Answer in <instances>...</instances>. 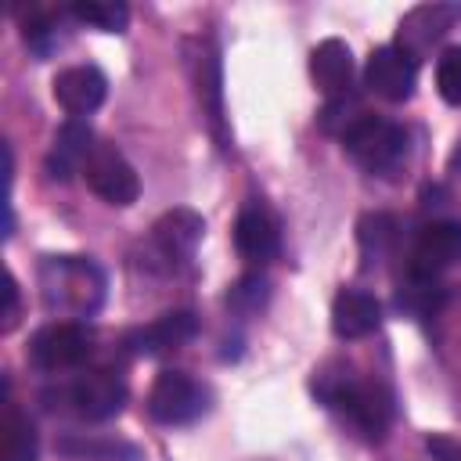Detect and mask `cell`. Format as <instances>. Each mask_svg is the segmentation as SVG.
<instances>
[{"instance_id":"obj_16","label":"cell","mask_w":461,"mask_h":461,"mask_svg":"<svg viewBox=\"0 0 461 461\" xmlns=\"http://www.w3.org/2000/svg\"><path fill=\"white\" fill-rule=\"evenodd\" d=\"M94 130L83 122V119H68L58 133H54V144L47 151V176L50 180H68L76 173H83L90 151H94Z\"/></svg>"},{"instance_id":"obj_13","label":"cell","mask_w":461,"mask_h":461,"mask_svg":"<svg viewBox=\"0 0 461 461\" xmlns=\"http://www.w3.org/2000/svg\"><path fill=\"white\" fill-rule=\"evenodd\" d=\"M194 335H198V317L191 310H169V313H158L151 324L133 328L126 335V349L137 357H158L166 349H180Z\"/></svg>"},{"instance_id":"obj_6","label":"cell","mask_w":461,"mask_h":461,"mask_svg":"<svg viewBox=\"0 0 461 461\" xmlns=\"http://www.w3.org/2000/svg\"><path fill=\"white\" fill-rule=\"evenodd\" d=\"M94 349V339L83 324L76 321H54L43 324L32 339H29V360L40 371H68L79 367Z\"/></svg>"},{"instance_id":"obj_10","label":"cell","mask_w":461,"mask_h":461,"mask_svg":"<svg viewBox=\"0 0 461 461\" xmlns=\"http://www.w3.org/2000/svg\"><path fill=\"white\" fill-rule=\"evenodd\" d=\"M461 263V223L457 220H432L418 230L411 245V277H439L443 270Z\"/></svg>"},{"instance_id":"obj_27","label":"cell","mask_w":461,"mask_h":461,"mask_svg":"<svg viewBox=\"0 0 461 461\" xmlns=\"http://www.w3.org/2000/svg\"><path fill=\"white\" fill-rule=\"evenodd\" d=\"M425 450L432 461H461V436H447V432H436L425 439Z\"/></svg>"},{"instance_id":"obj_25","label":"cell","mask_w":461,"mask_h":461,"mask_svg":"<svg viewBox=\"0 0 461 461\" xmlns=\"http://www.w3.org/2000/svg\"><path fill=\"white\" fill-rule=\"evenodd\" d=\"M267 295H270V285H267V277L263 274H245V277H238L234 285H230V292H227V306L234 310V313H256L263 303H267Z\"/></svg>"},{"instance_id":"obj_17","label":"cell","mask_w":461,"mask_h":461,"mask_svg":"<svg viewBox=\"0 0 461 461\" xmlns=\"http://www.w3.org/2000/svg\"><path fill=\"white\" fill-rule=\"evenodd\" d=\"M382 324V306L371 292L342 288L331 303V331L339 339H364Z\"/></svg>"},{"instance_id":"obj_21","label":"cell","mask_w":461,"mask_h":461,"mask_svg":"<svg viewBox=\"0 0 461 461\" xmlns=\"http://www.w3.org/2000/svg\"><path fill=\"white\" fill-rule=\"evenodd\" d=\"M393 238H396V220L389 212H367V216H360V223H357V245H360L364 267H375L378 259H385L389 249H393Z\"/></svg>"},{"instance_id":"obj_15","label":"cell","mask_w":461,"mask_h":461,"mask_svg":"<svg viewBox=\"0 0 461 461\" xmlns=\"http://www.w3.org/2000/svg\"><path fill=\"white\" fill-rule=\"evenodd\" d=\"M104 97H108V79L97 65H72V68L54 76V101L72 119L97 112L104 104Z\"/></svg>"},{"instance_id":"obj_19","label":"cell","mask_w":461,"mask_h":461,"mask_svg":"<svg viewBox=\"0 0 461 461\" xmlns=\"http://www.w3.org/2000/svg\"><path fill=\"white\" fill-rule=\"evenodd\" d=\"M58 450L65 457H86V461H144L137 443L115 436H61Z\"/></svg>"},{"instance_id":"obj_2","label":"cell","mask_w":461,"mask_h":461,"mask_svg":"<svg viewBox=\"0 0 461 461\" xmlns=\"http://www.w3.org/2000/svg\"><path fill=\"white\" fill-rule=\"evenodd\" d=\"M108 292L104 270L86 256H43L40 263V295L50 313L90 317L101 310Z\"/></svg>"},{"instance_id":"obj_12","label":"cell","mask_w":461,"mask_h":461,"mask_svg":"<svg viewBox=\"0 0 461 461\" xmlns=\"http://www.w3.org/2000/svg\"><path fill=\"white\" fill-rule=\"evenodd\" d=\"M234 249L245 263L267 267L281 249V230L274 212L263 202H249L234 220Z\"/></svg>"},{"instance_id":"obj_3","label":"cell","mask_w":461,"mask_h":461,"mask_svg":"<svg viewBox=\"0 0 461 461\" xmlns=\"http://www.w3.org/2000/svg\"><path fill=\"white\" fill-rule=\"evenodd\" d=\"M342 151L367 173H378V176H389L403 155H407V130L393 119H382V115H364L353 130H346L342 137Z\"/></svg>"},{"instance_id":"obj_8","label":"cell","mask_w":461,"mask_h":461,"mask_svg":"<svg viewBox=\"0 0 461 461\" xmlns=\"http://www.w3.org/2000/svg\"><path fill=\"white\" fill-rule=\"evenodd\" d=\"M198 50H187V65H191V79H194V97L202 104V115L216 137L220 148H227V130H223V68H220V54L212 40H194Z\"/></svg>"},{"instance_id":"obj_5","label":"cell","mask_w":461,"mask_h":461,"mask_svg":"<svg viewBox=\"0 0 461 461\" xmlns=\"http://www.w3.org/2000/svg\"><path fill=\"white\" fill-rule=\"evenodd\" d=\"M83 180L86 187L108 202V205H133L137 194H140V180H137V169L126 162V155L108 144V140H97L86 166H83Z\"/></svg>"},{"instance_id":"obj_28","label":"cell","mask_w":461,"mask_h":461,"mask_svg":"<svg viewBox=\"0 0 461 461\" xmlns=\"http://www.w3.org/2000/svg\"><path fill=\"white\" fill-rule=\"evenodd\" d=\"M18 306H22L18 281H14V274H7V310H4V331H11V328L18 324Z\"/></svg>"},{"instance_id":"obj_20","label":"cell","mask_w":461,"mask_h":461,"mask_svg":"<svg viewBox=\"0 0 461 461\" xmlns=\"http://www.w3.org/2000/svg\"><path fill=\"white\" fill-rule=\"evenodd\" d=\"M36 454H40V439L32 421L7 403L0 418V461H36Z\"/></svg>"},{"instance_id":"obj_24","label":"cell","mask_w":461,"mask_h":461,"mask_svg":"<svg viewBox=\"0 0 461 461\" xmlns=\"http://www.w3.org/2000/svg\"><path fill=\"white\" fill-rule=\"evenodd\" d=\"M364 115H367V112L360 108V101H357L353 94H339V97H331V101L321 108L317 122H321V130H324V133L342 137V133H346V130H353Z\"/></svg>"},{"instance_id":"obj_1","label":"cell","mask_w":461,"mask_h":461,"mask_svg":"<svg viewBox=\"0 0 461 461\" xmlns=\"http://www.w3.org/2000/svg\"><path fill=\"white\" fill-rule=\"evenodd\" d=\"M313 396L331 407V411H342L367 439H382L389 421H393V389L378 378H360L357 371L342 367V364H331V367H321L313 375Z\"/></svg>"},{"instance_id":"obj_14","label":"cell","mask_w":461,"mask_h":461,"mask_svg":"<svg viewBox=\"0 0 461 461\" xmlns=\"http://www.w3.org/2000/svg\"><path fill=\"white\" fill-rule=\"evenodd\" d=\"M205 234V220L194 212V209H169L155 220L151 227V245L155 252L173 267V263H187L198 249Z\"/></svg>"},{"instance_id":"obj_22","label":"cell","mask_w":461,"mask_h":461,"mask_svg":"<svg viewBox=\"0 0 461 461\" xmlns=\"http://www.w3.org/2000/svg\"><path fill=\"white\" fill-rule=\"evenodd\" d=\"M68 14L79 25H90L101 32H122L130 22V7L122 0H76L68 4Z\"/></svg>"},{"instance_id":"obj_4","label":"cell","mask_w":461,"mask_h":461,"mask_svg":"<svg viewBox=\"0 0 461 461\" xmlns=\"http://www.w3.org/2000/svg\"><path fill=\"white\" fill-rule=\"evenodd\" d=\"M209 411V389L184 371H158L148 389V414L158 425H191Z\"/></svg>"},{"instance_id":"obj_23","label":"cell","mask_w":461,"mask_h":461,"mask_svg":"<svg viewBox=\"0 0 461 461\" xmlns=\"http://www.w3.org/2000/svg\"><path fill=\"white\" fill-rule=\"evenodd\" d=\"M439 303H443V288H439L432 277H411L407 288L400 285V292H396V306H400L403 313H411V317H425V313H432Z\"/></svg>"},{"instance_id":"obj_9","label":"cell","mask_w":461,"mask_h":461,"mask_svg":"<svg viewBox=\"0 0 461 461\" xmlns=\"http://www.w3.org/2000/svg\"><path fill=\"white\" fill-rule=\"evenodd\" d=\"M461 22V4H418L400 18L396 29V47L418 65V58L429 54V47L436 40H443L454 25Z\"/></svg>"},{"instance_id":"obj_7","label":"cell","mask_w":461,"mask_h":461,"mask_svg":"<svg viewBox=\"0 0 461 461\" xmlns=\"http://www.w3.org/2000/svg\"><path fill=\"white\" fill-rule=\"evenodd\" d=\"M61 396L79 418L108 421V418L122 414V407H126V382L108 367H94V371H83L72 385H65Z\"/></svg>"},{"instance_id":"obj_18","label":"cell","mask_w":461,"mask_h":461,"mask_svg":"<svg viewBox=\"0 0 461 461\" xmlns=\"http://www.w3.org/2000/svg\"><path fill=\"white\" fill-rule=\"evenodd\" d=\"M310 76L317 83V90H324L328 97L349 94V79H353V50L342 40H321L310 50Z\"/></svg>"},{"instance_id":"obj_11","label":"cell","mask_w":461,"mask_h":461,"mask_svg":"<svg viewBox=\"0 0 461 461\" xmlns=\"http://www.w3.org/2000/svg\"><path fill=\"white\" fill-rule=\"evenodd\" d=\"M364 83L375 97L382 101H407L414 94V83H418V65L396 47V43H385V47H375L371 58H367V68H364Z\"/></svg>"},{"instance_id":"obj_26","label":"cell","mask_w":461,"mask_h":461,"mask_svg":"<svg viewBox=\"0 0 461 461\" xmlns=\"http://www.w3.org/2000/svg\"><path fill=\"white\" fill-rule=\"evenodd\" d=\"M436 90L447 104L461 108V47H447L436 61Z\"/></svg>"}]
</instances>
